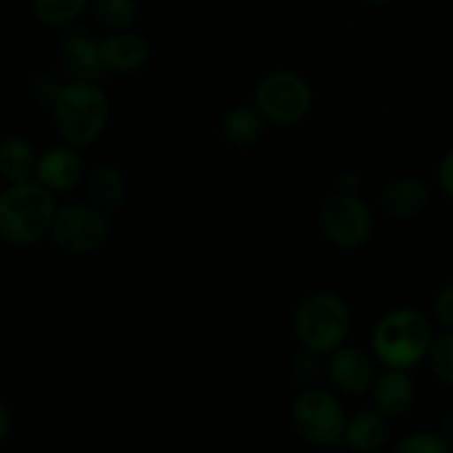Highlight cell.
Here are the masks:
<instances>
[{"mask_svg": "<svg viewBox=\"0 0 453 453\" xmlns=\"http://www.w3.org/2000/svg\"><path fill=\"white\" fill-rule=\"evenodd\" d=\"M49 106L60 137L75 149L96 144L109 127V96L96 80L71 78L56 88Z\"/></svg>", "mask_w": 453, "mask_h": 453, "instance_id": "6da1fadb", "label": "cell"}, {"mask_svg": "<svg viewBox=\"0 0 453 453\" xmlns=\"http://www.w3.org/2000/svg\"><path fill=\"white\" fill-rule=\"evenodd\" d=\"M56 195L35 180L7 184L0 193V239L12 246H34L51 234Z\"/></svg>", "mask_w": 453, "mask_h": 453, "instance_id": "7a4b0ae2", "label": "cell"}, {"mask_svg": "<svg viewBox=\"0 0 453 453\" xmlns=\"http://www.w3.org/2000/svg\"><path fill=\"white\" fill-rule=\"evenodd\" d=\"M434 330L429 319L416 308L385 312L372 332V354L376 363L394 370L411 372L427 361Z\"/></svg>", "mask_w": 453, "mask_h": 453, "instance_id": "3957f363", "label": "cell"}, {"mask_svg": "<svg viewBox=\"0 0 453 453\" xmlns=\"http://www.w3.org/2000/svg\"><path fill=\"white\" fill-rule=\"evenodd\" d=\"M352 332V310L334 292H312L295 312V334L305 352L330 357L343 348Z\"/></svg>", "mask_w": 453, "mask_h": 453, "instance_id": "277c9868", "label": "cell"}, {"mask_svg": "<svg viewBox=\"0 0 453 453\" xmlns=\"http://www.w3.org/2000/svg\"><path fill=\"white\" fill-rule=\"evenodd\" d=\"M292 423L310 445L332 449L343 445L348 414L334 392L326 388H305L292 403Z\"/></svg>", "mask_w": 453, "mask_h": 453, "instance_id": "5b68a950", "label": "cell"}, {"mask_svg": "<svg viewBox=\"0 0 453 453\" xmlns=\"http://www.w3.org/2000/svg\"><path fill=\"white\" fill-rule=\"evenodd\" d=\"M312 87L295 71H273L255 88V106L265 122L274 127H295L310 113Z\"/></svg>", "mask_w": 453, "mask_h": 453, "instance_id": "8992f818", "label": "cell"}, {"mask_svg": "<svg viewBox=\"0 0 453 453\" xmlns=\"http://www.w3.org/2000/svg\"><path fill=\"white\" fill-rule=\"evenodd\" d=\"M109 212L93 203H66L58 208L51 234L58 248L71 255H88L109 239Z\"/></svg>", "mask_w": 453, "mask_h": 453, "instance_id": "52a82bcc", "label": "cell"}, {"mask_svg": "<svg viewBox=\"0 0 453 453\" xmlns=\"http://www.w3.org/2000/svg\"><path fill=\"white\" fill-rule=\"evenodd\" d=\"M323 234L343 250H358L374 233V215L357 193H334L321 206Z\"/></svg>", "mask_w": 453, "mask_h": 453, "instance_id": "ba28073f", "label": "cell"}, {"mask_svg": "<svg viewBox=\"0 0 453 453\" xmlns=\"http://www.w3.org/2000/svg\"><path fill=\"white\" fill-rule=\"evenodd\" d=\"M326 372L336 392L349 394V396H363V394L372 392L376 376H379L376 358L348 343L327 357Z\"/></svg>", "mask_w": 453, "mask_h": 453, "instance_id": "9c48e42d", "label": "cell"}, {"mask_svg": "<svg viewBox=\"0 0 453 453\" xmlns=\"http://www.w3.org/2000/svg\"><path fill=\"white\" fill-rule=\"evenodd\" d=\"M84 177V162L78 149L71 144L51 146L38 155L35 181L53 195L73 190Z\"/></svg>", "mask_w": 453, "mask_h": 453, "instance_id": "30bf717a", "label": "cell"}, {"mask_svg": "<svg viewBox=\"0 0 453 453\" xmlns=\"http://www.w3.org/2000/svg\"><path fill=\"white\" fill-rule=\"evenodd\" d=\"M100 44L102 60L111 73H135V71L144 69L150 58L149 40L133 29L111 31L100 40Z\"/></svg>", "mask_w": 453, "mask_h": 453, "instance_id": "8fae6325", "label": "cell"}, {"mask_svg": "<svg viewBox=\"0 0 453 453\" xmlns=\"http://www.w3.org/2000/svg\"><path fill=\"white\" fill-rule=\"evenodd\" d=\"M372 398H374V410H379L388 418L405 416L416 401L414 379H411L407 370L385 367L376 376L374 388H372Z\"/></svg>", "mask_w": 453, "mask_h": 453, "instance_id": "7c38bea8", "label": "cell"}, {"mask_svg": "<svg viewBox=\"0 0 453 453\" xmlns=\"http://www.w3.org/2000/svg\"><path fill=\"white\" fill-rule=\"evenodd\" d=\"M62 53H65L66 69L73 78L97 80L106 73L100 40L93 38L84 29L66 27L62 34Z\"/></svg>", "mask_w": 453, "mask_h": 453, "instance_id": "4fadbf2b", "label": "cell"}, {"mask_svg": "<svg viewBox=\"0 0 453 453\" xmlns=\"http://www.w3.org/2000/svg\"><path fill=\"white\" fill-rule=\"evenodd\" d=\"M389 441V418L379 410L357 411L345 425L343 445L352 453H376Z\"/></svg>", "mask_w": 453, "mask_h": 453, "instance_id": "5bb4252c", "label": "cell"}, {"mask_svg": "<svg viewBox=\"0 0 453 453\" xmlns=\"http://www.w3.org/2000/svg\"><path fill=\"white\" fill-rule=\"evenodd\" d=\"M385 212H389L396 219H410L423 212L429 203V190L416 177H401L394 180L392 184L385 186L380 195Z\"/></svg>", "mask_w": 453, "mask_h": 453, "instance_id": "9a60e30c", "label": "cell"}, {"mask_svg": "<svg viewBox=\"0 0 453 453\" xmlns=\"http://www.w3.org/2000/svg\"><path fill=\"white\" fill-rule=\"evenodd\" d=\"M38 155L34 144L25 137H4L0 142V177L7 184H20V181L35 180L38 168Z\"/></svg>", "mask_w": 453, "mask_h": 453, "instance_id": "2e32d148", "label": "cell"}, {"mask_svg": "<svg viewBox=\"0 0 453 453\" xmlns=\"http://www.w3.org/2000/svg\"><path fill=\"white\" fill-rule=\"evenodd\" d=\"M88 199L93 206L111 212L127 199V180L115 166H97L87 180Z\"/></svg>", "mask_w": 453, "mask_h": 453, "instance_id": "e0dca14e", "label": "cell"}, {"mask_svg": "<svg viewBox=\"0 0 453 453\" xmlns=\"http://www.w3.org/2000/svg\"><path fill=\"white\" fill-rule=\"evenodd\" d=\"M264 115L259 113L255 104H239L226 113L221 122L224 137L234 146H250L259 140L264 133Z\"/></svg>", "mask_w": 453, "mask_h": 453, "instance_id": "ac0fdd59", "label": "cell"}, {"mask_svg": "<svg viewBox=\"0 0 453 453\" xmlns=\"http://www.w3.org/2000/svg\"><path fill=\"white\" fill-rule=\"evenodd\" d=\"M31 12L42 25L66 29L80 20L87 9H91V0H29Z\"/></svg>", "mask_w": 453, "mask_h": 453, "instance_id": "d6986e66", "label": "cell"}, {"mask_svg": "<svg viewBox=\"0 0 453 453\" xmlns=\"http://www.w3.org/2000/svg\"><path fill=\"white\" fill-rule=\"evenodd\" d=\"M91 12L100 25L111 31L133 29L140 18L137 0H91Z\"/></svg>", "mask_w": 453, "mask_h": 453, "instance_id": "ffe728a7", "label": "cell"}, {"mask_svg": "<svg viewBox=\"0 0 453 453\" xmlns=\"http://www.w3.org/2000/svg\"><path fill=\"white\" fill-rule=\"evenodd\" d=\"M427 361L436 379H441L447 385H453V330L434 334Z\"/></svg>", "mask_w": 453, "mask_h": 453, "instance_id": "44dd1931", "label": "cell"}, {"mask_svg": "<svg viewBox=\"0 0 453 453\" xmlns=\"http://www.w3.org/2000/svg\"><path fill=\"white\" fill-rule=\"evenodd\" d=\"M392 453H453V442L441 432H414L401 438Z\"/></svg>", "mask_w": 453, "mask_h": 453, "instance_id": "7402d4cb", "label": "cell"}, {"mask_svg": "<svg viewBox=\"0 0 453 453\" xmlns=\"http://www.w3.org/2000/svg\"><path fill=\"white\" fill-rule=\"evenodd\" d=\"M434 312L438 321L445 326V330H453V283L442 288L434 301Z\"/></svg>", "mask_w": 453, "mask_h": 453, "instance_id": "603a6c76", "label": "cell"}, {"mask_svg": "<svg viewBox=\"0 0 453 453\" xmlns=\"http://www.w3.org/2000/svg\"><path fill=\"white\" fill-rule=\"evenodd\" d=\"M438 184H441L442 193L453 199V149L447 150L445 157L441 159V166H438Z\"/></svg>", "mask_w": 453, "mask_h": 453, "instance_id": "cb8c5ba5", "label": "cell"}, {"mask_svg": "<svg viewBox=\"0 0 453 453\" xmlns=\"http://www.w3.org/2000/svg\"><path fill=\"white\" fill-rule=\"evenodd\" d=\"M12 425H13L12 410H9L7 403L0 401V442L9 436V432H12Z\"/></svg>", "mask_w": 453, "mask_h": 453, "instance_id": "d4e9b609", "label": "cell"}, {"mask_svg": "<svg viewBox=\"0 0 453 453\" xmlns=\"http://www.w3.org/2000/svg\"><path fill=\"white\" fill-rule=\"evenodd\" d=\"M361 188V177L357 173H343L339 181V190L341 193H357Z\"/></svg>", "mask_w": 453, "mask_h": 453, "instance_id": "484cf974", "label": "cell"}, {"mask_svg": "<svg viewBox=\"0 0 453 453\" xmlns=\"http://www.w3.org/2000/svg\"><path fill=\"white\" fill-rule=\"evenodd\" d=\"M441 434L447 438V441L453 442V411H451V414H447L445 418H442Z\"/></svg>", "mask_w": 453, "mask_h": 453, "instance_id": "4316f807", "label": "cell"}, {"mask_svg": "<svg viewBox=\"0 0 453 453\" xmlns=\"http://www.w3.org/2000/svg\"><path fill=\"white\" fill-rule=\"evenodd\" d=\"M365 3L374 4V7H383V4H388V3H389V0H365Z\"/></svg>", "mask_w": 453, "mask_h": 453, "instance_id": "83f0119b", "label": "cell"}]
</instances>
